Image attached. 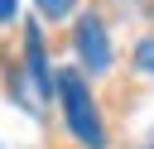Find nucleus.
Here are the masks:
<instances>
[{
    "label": "nucleus",
    "mask_w": 154,
    "mask_h": 149,
    "mask_svg": "<svg viewBox=\"0 0 154 149\" xmlns=\"http://www.w3.org/2000/svg\"><path fill=\"white\" fill-rule=\"evenodd\" d=\"M53 91H58V101H63V120H67L72 139L87 144V149H106V125H101V115H96V101H91L82 72H58V77H53Z\"/></svg>",
    "instance_id": "1"
},
{
    "label": "nucleus",
    "mask_w": 154,
    "mask_h": 149,
    "mask_svg": "<svg viewBox=\"0 0 154 149\" xmlns=\"http://www.w3.org/2000/svg\"><path fill=\"white\" fill-rule=\"evenodd\" d=\"M24 62H29V91H24V106L38 115V106L48 101V91H53V72H48V62H43V38H38V24H29L24 29Z\"/></svg>",
    "instance_id": "2"
},
{
    "label": "nucleus",
    "mask_w": 154,
    "mask_h": 149,
    "mask_svg": "<svg viewBox=\"0 0 154 149\" xmlns=\"http://www.w3.org/2000/svg\"><path fill=\"white\" fill-rule=\"evenodd\" d=\"M72 48H77V58L87 62V72H106V67H111V38H106V29H101L96 14H82V19H77Z\"/></svg>",
    "instance_id": "3"
},
{
    "label": "nucleus",
    "mask_w": 154,
    "mask_h": 149,
    "mask_svg": "<svg viewBox=\"0 0 154 149\" xmlns=\"http://www.w3.org/2000/svg\"><path fill=\"white\" fill-rule=\"evenodd\" d=\"M135 67H140L144 77H154V38H140V48H135Z\"/></svg>",
    "instance_id": "4"
},
{
    "label": "nucleus",
    "mask_w": 154,
    "mask_h": 149,
    "mask_svg": "<svg viewBox=\"0 0 154 149\" xmlns=\"http://www.w3.org/2000/svg\"><path fill=\"white\" fill-rule=\"evenodd\" d=\"M34 5H38V10H43V14H48V19H67V14H72V5H77V0H34Z\"/></svg>",
    "instance_id": "5"
},
{
    "label": "nucleus",
    "mask_w": 154,
    "mask_h": 149,
    "mask_svg": "<svg viewBox=\"0 0 154 149\" xmlns=\"http://www.w3.org/2000/svg\"><path fill=\"white\" fill-rule=\"evenodd\" d=\"M14 10H19V0H0V24H10V19H14Z\"/></svg>",
    "instance_id": "6"
},
{
    "label": "nucleus",
    "mask_w": 154,
    "mask_h": 149,
    "mask_svg": "<svg viewBox=\"0 0 154 149\" xmlns=\"http://www.w3.org/2000/svg\"><path fill=\"white\" fill-rule=\"evenodd\" d=\"M144 149H154V130H149V135H144Z\"/></svg>",
    "instance_id": "7"
}]
</instances>
